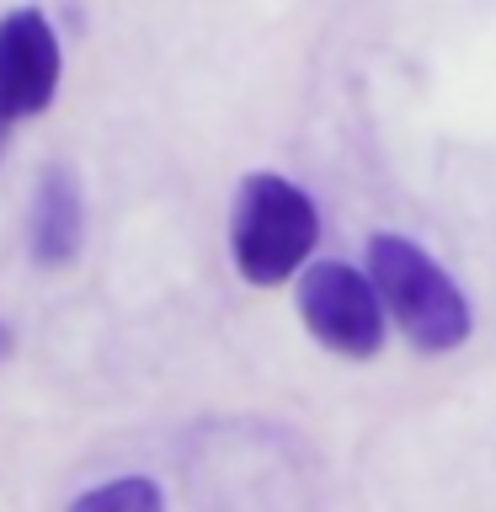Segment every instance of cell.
<instances>
[{"instance_id": "cell-1", "label": "cell", "mask_w": 496, "mask_h": 512, "mask_svg": "<svg viewBox=\"0 0 496 512\" xmlns=\"http://www.w3.org/2000/svg\"><path fill=\"white\" fill-rule=\"evenodd\" d=\"M315 240H320V214L299 182L272 171H256L240 182L230 208V256L251 288L288 283L310 262Z\"/></svg>"}, {"instance_id": "cell-2", "label": "cell", "mask_w": 496, "mask_h": 512, "mask_svg": "<svg viewBox=\"0 0 496 512\" xmlns=\"http://www.w3.org/2000/svg\"><path fill=\"white\" fill-rule=\"evenodd\" d=\"M368 278H374L384 310L395 315V326L411 336V347L454 352L470 342V299L416 240L379 230L368 240Z\"/></svg>"}, {"instance_id": "cell-3", "label": "cell", "mask_w": 496, "mask_h": 512, "mask_svg": "<svg viewBox=\"0 0 496 512\" xmlns=\"http://www.w3.org/2000/svg\"><path fill=\"white\" fill-rule=\"evenodd\" d=\"M299 320L320 347L342 358H374L384 347V299L368 272L347 262H315L299 278Z\"/></svg>"}, {"instance_id": "cell-4", "label": "cell", "mask_w": 496, "mask_h": 512, "mask_svg": "<svg viewBox=\"0 0 496 512\" xmlns=\"http://www.w3.org/2000/svg\"><path fill=\"white\" fill-rule=\"evenodd\" d=\"M59 38L48 27L43 11H11L0 16V112L16 123V118H32L54 102L59 91Z\"/></svg>"}, {"instance_id": "cell-5", "label": "cell", "mask_w": 496, "mask_h": 512, "mask_svg": "<svg viewBox=\"0 0 496 512\" xmlns=\"http://www.w3.org/2000/svg\"><path fill=\"white\" fill-rule=\"evenodd\" d=\"M80 235H86V198H80V182L70 166H48L38 176V192H32V262L38 267H64L75 262Z\"/></svg>"}, {"instance_id": "cell-6", "label": "cell", "mask_w": 496, "mask_h": 512, "mask_svg": "<svg viewBox=\"0 0 496 512\" xmlns=\"http://www.w3.org/2000/svg\"><path fill=\"white\" fill-rule=\"evenodd\" d=\"M166 496H160L155 480H144V475H128V480H107V486H91V491H80L70 507L80 512H155Z\"/></svg>"}, {"instance_id": "cell-7", "label": "cell", "mask_w": 496, "mask_h": 512, "mask_svg": "<svg viewBox=\"0 0 496 512\" xmlns=\"http://www.w3.org/2000/svg\"><path fill=\"white\" fill-rule=\"evenodd\" d=\"M6 139H11V118L0 112V155H6Z\"/></svg>"}, {"instance_id": "cell-8", "label": "cell", "mask_w": 496, "mask_h": 512, "mask_svg": "<svg viewBox=\"0 0 496 512\" xmlns=\"http://www.w3.org/2000/svg\"><path fill=\"white\" fill-rule=\"evenodd\" d=\"M6 352H11V331L0 326V358H6Z\"/></svg>"}]
</instances>
